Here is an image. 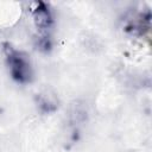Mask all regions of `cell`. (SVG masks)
I'll use <instances>...</instances> for the list:
<instances>
[{
	"instance_id": "1",
	"label": "cell",
	"mask_w": 152,
	"mask_h": 152,
	"mask_svg": "<svg viewBox=\"0 0 152 152\" xmlns=\"http://www.w3.org/2000/svg\"><path fill=\"white\" fill-rule=\"evenodd\" d=\"M4 51L6 56V63L12 78L19 83L31 82L33 77V70L28 57L24 52L15 50L8 43L4 45Z\"/></svg>"
},
{
	"instance_id": "3",
	"label": "cell",
	"mask_w": 152,
	"mask_h": 152,
	"mask_svg": "<svg viewBox=\"0 0 152 152\" xmlns=\"http://www.w3.org/2000/svg\"><path fill=\"white\" fill-rule=\"evenodd\" d=\"M150 27H151L150 10H146L145 12H139L132 15L125 25V30L128 33H132L134 36H144L145 33H148Z\"/></svg>"
},
{
	"instance_id": "2",
	"label": "cell",
	"mask_w": 152,
	"mask_h": 152,
	"mask_svg": "<svg viewBox=\"0 0 152 152\" xmlns=\"http://www.w3.org/2000/svg\"><path fill=\"white\" fill-rule=\"evenodd\" d=\"M32 19L40 37H50L49 32L52 27L53 19L51 11L45 2H34V8L32 10Z\"/></svg>"
},
{
	"instance_id": "5",
	"label": "cell",
	"mask_w": 152,
	"mask_h": 152,
	"mask_svg": "<svg viewBox=\"0 0 152 152\" xmlns=\"http://www.w3.org/2000/svg\"><path fill=\"white\" fill-rule=\"evenodd\" d=\"M87 112L81 104H75L72 110H71V118L70 121L72 125H78L80 122H83L86 120Z\"/></svg>"
},
{
	"instance_id": "4",
	"label": "cell",
	"mask_w": 152,
	"mask_h": 152,
	"mask_svg": "<svg viewBox=\"0 0 152 152\" xmlns=\"http://www.w3.org/2000/svg\"><path fill=\"white\" fill-rule=\"evenodd\" d=\"M38 108L43 113H52L58 108V99L57 95L51 90H44L37 94L36 97Z\"/></svg>"
}]
</instances>
